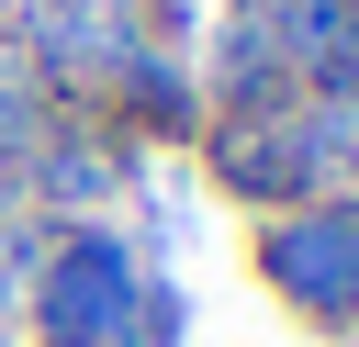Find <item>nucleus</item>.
Listing matches in <instances>:
<instances>
[{
    "label": "nucleus",
    "mask_w": 359,
    "mask_h": 347,
    "mask_svg": "<svg viewBox=\"0 0 359 347\" xmlns=\"http://www.w3.org/2000/svg\"><path fill=\"white\" fill-rule=\"evenodd\" d=\"M258 269L314 325H348L359 313V213H292L280 235H258Z\"/></svg>",
    "instance_id": "nucleus-2"
},
{
    "label": "nucleus",
    "mask_w": 359,
    "mask_h": 347,
    "mask_svg": "<svg viewBox=\"0 0 359 347\" xmlns=\"http://www.w3.org/2000/svg\"><path fill=\"white\" fill-rule=\"evenodd\" d=\"M146 269L112 246V235H79V246H56V269H45V336L56 347H146Z\"/></svg>",
    "instance_id": "nucleus-1"
}]
</instances>
